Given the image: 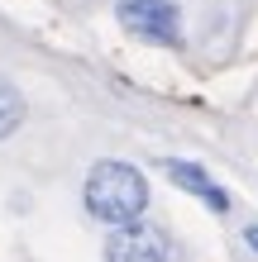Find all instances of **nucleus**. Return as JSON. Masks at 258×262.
Returning <instances> with one entry per match:
<instances>
[{
    "mask_svg": "<svg viewBox=\"0 0 258 262\" xmlns=\"http://www.w3.org/2000/svg\"><path fill=\"white\" fill-rule=\"evenodd\" d=\"M82 200H86L91 220H101V224H110V229L115 224H134L148 210V181H144V172L134 162L105 158V162H96L86 172Z\"/></svg>",
    "mask_w": 258,
    "mask_h": 262,
    "instance_id": "1",
    "label": "nucleus"
},
{
    "mask_svg": "<svg viewBox=\"0 0 258 262\" xmlns=\"http://www.w3.org/2000/svg\"><path fill=\"white\" fill-rule=\"evenodd\" d=\"M115 19L144 43H163V48L182 43V10L172 0H115Z\"/></svg>",
    "mask_w": 258,
    "mask_h": 262,
    "instance_id": "2",
    "label": "nucleus"
},
{
    "mask_svg": "<svg viewBox=\"0 0 258 262\" xmlns=\"http://www.w3.org/2000/svg\"><path fill=\"white\" fill-rule=\"evenodd\" d=\"M105 262H177V243L158 224H115L105 238Z\"/></svg>",
    "mask_w": 258,
    "mask_h": 262,
    "instance_id": "3",
    "label": "nucleus"
},
{
    "mask_svg": "<svg viewBox=\"0 0 258 262\" xmlns=\"http://www.w3.org/2000/svg\"><path fill=\"white\" fill-rule=\"evenodd\" d=\"M163 172H168V181L172 186H182L187 195H196V200H206L215 214H225L230 210V195H225V186H215L210 181V172L206 167H196V162H182V158H168L163 162Z\"/></svg>",
    "mask_w": 258,
    "mask_h": 262,
    "instance_id": "4",
    "label": "nucleus"
},
{
    "mask_svg": "<svg viewBox=\"0 0 258 262\" xmlns=\"http://www.w3.org/2000/svg\"><path fill=\"white\" fill-rule=\"evenodd\" d=\"M19 119H24V96L10 81H0V138L19 129Z\"/></svg>",
    "mask_w": 258,
    "mask_h": 262,
    "instance_id": "5",
    "label": "nucleus"
},
{
    "mask_svg": "<svg viewBox=\"0 0 258 262\" xmlns=\"http://www.w3.org/2000/svg\"><path fill=\"white\" fill-rule=\"evenodd\" d=\"M244 238H249V248L258 253V229H244Z\"/></svg>",
    "mask_w": 258,
    "mask_h": 262,
    "instance_id": "6",
    "label": "nucleus"
}]
</instances>
